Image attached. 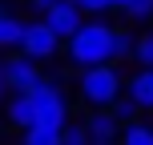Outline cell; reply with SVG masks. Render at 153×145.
Instances as JSON below:
<instances>
[{"label":"cell","mask_w":153,"mask_h":145,"mask_svg":"<svg viewBox=\"0 0 153 145\" xmlns=\"http://www.w3.org/2000/svg\"><path fill=\"white\" fill-rule=\"evenodd\" d=\"M0 16H4V0H0Z\"/></svg>","instance_id":"cell-23"},{"label":"cell","mask_w":153,"mask_h":145,"mask_svg":"<svg viewBox=\"0 0 153 145\" xmlns=\"http://www.w3.org/2000/svg\"><path fill=\"white\" fill-rule=\"evenodd\" d=\"M20 145H61V129H53V125H28Z\"/></svg>","instance_id":"cell-11"},{"label":"cell","mask_w":153,"mask_h":145,"mask_svg":"<svg viewBox=\"0 0 153 145\" xmlns=\"http://www.w3.org/2000/svg\"><path fill=\"white\" fill-rule=\"evenodd\" d=\"M109 4H113V8H121V4H125V0H109Z\"/></svg>","instance_id":"cell-21"},{"label":"cell","mask_w":153,"mask_h":145,"mask_svg":"<svg viewBox=\"0 0 153 145\" xmlns=\"http://www.w3.org/2000/svg\"><path fill=\"white\" fill-rule=\"evenodd\" d=\"M73 4L81 8L85 16H101V12H109V8H113L109 0H73Z\"/></svg>","instance_id":"cell-17"},{"label":"cell","mask_w":153,"mask_h":145,"mask_svg":"<svg viewBox=\"0 0 153 145\" xmlns=\"http://www.w3.org/2000/svg\"><path fill=\"white\" fill-rule=\"evenodd\" d=\"M145 73H149V85H153V69H145Z\"/></svg>","instance_id":"cell-22"},{"label":"cell","mask_w":153,"mask_h":145,"mask_svg":"<svg viewBox=\"0 0 153 145\" xmlns=\"http://www.w3.org/2000/svg\"><path fill=\"white\" fill-rule=\"evenodd\" d=\"M4 73H8V93L12 89H32V85H40V61H32V57H24L20 48H16V57H8L4 61Z\"/></svg>","instance_id":"cell-4"},{"label":"cell","mask_w":153,"mask_h":145,"mask_svg":"<svg viewBox=\"0 0 153 145\" xmlns=\"http://www.w3.org/2000/svg\"><path fill=\"white\" fill-rule=\"evenodd\" d=\"M89 145H117V137H89Z\"/></svg>","instance_id":"cell-20"},{"label":"cell","mask_w":153,"mask_h":145,"mask_svg":"<svg viewBox=\"0 0 153 145\" xmlns=\"http://www.w3.org/2000/svg\"><path fill=\"white\" fill-rule=\"evenodd\" d=\"M53 4H56V0H28V8H32V12H48Z\"/></svg>","instance_id":"cell-18"},{"label":"cell","mask_w":153,"mask_h":145,"mask_svg":"<svg viewBox=\"0 0 153 145\" xmlns=\"http://www.w3.org/2000/svg\"><path fill=\"white\" fill-rule=\"evenodd\" d=\"M85 129H89V137H117V133H121V121H117L109 109H89Z\"/></svg>","instance_id":"cell-7"},{"label":"cell","mask_w":153,"mask_h":145,"mask_svg":"<svg viewBox=\"0 0 153 145\" xmlns=\"http://www.w3.org/2000/svg\"><path fill=\"white\" fill-rule=\"evenodd\" d=\"M20 32H24V20H16V16H0V53H16L20 48Z\"/></svg>","instance_id":"cell-10"},{"label":"cell","mask_w":153,"mask_h":145,"mask_svg":"<svg viewBox=\"0 0 153 145\" xmlns=\"http://www.w3.org/2000/svg\"><path fill=\"white\" fill-rule=\"evenodd\" d=\"M61 145H89V129H85V121H65V125H61Z\"/></svg>","instance_id":"cell-15"},{"label":"cell","mask_w":153,"mask_h":145,"mask_svg":"<svg viewBox=\"0 0 153 145\" xmlns=\"http://www.w3.org/2000/svg\"><path fill=\"white\" fill-rule=\"evenodd\" d=\"M109 113H113L121 125H129V121H137V117H141V105L129 97V93H121V97H117L113 105H109Z\"/></svg>","instance_id":"cell-12"},{"label":"cell","mask_w":153,"mask_h":145,"mask_svg":"<svg viewBox=\"0 0 153 145\" xmlns=\"http://www.w3.org/2000/svg\"><path fill=\"white\" fill-rule=\"evenodd\" d=\"M4 117H8L12 129H28V125L36 121V101H32V93L28 89H12V97H8V105H4Z\"/></svg>","instance_id":"cell-6"},{"label":"cell","mask_w":153,"mask_h":145,"mask_svg":"<svg viewBox=\"0 0 153 145\" xmlns=\"http://www.w3.org/2000/svg\"><path fill=\"white\" fill-rule=\"evenodd\" d=\"M20 53L32 57V61H48V57L61 53V36L48 28L45 16H40V20H32V24H24V32H20Z\"/></svg>","instance_id":"cell-3"},{"label":"cell","mask_w":153,"mask_h":145,"mask_svg":"<svg viewBox=\"0 0 153 145\" xmlns=\"http://www.w3.org/2000/svg\"><path fill=\"white\" fill-rule=\"evenodd\" d=\"M8 93V73H4V57H0V97Z\"/></svg>","instance_id":"cell-19"},{"label":"cell","mask_w":153,"mask_h":145,"mask_svg":"<svg viewBox=\"0 0 153 145\" xmlns=\"http://www.w3.org/2000/svg\"><path fill=\"white\" fill-rule=\"evenodd\" d=\"M125 93L141 105V113H153V85H149V73H145V69L133 73L129 81H125Z\"/></svg>","instance_id":"cell-8"},{"label":"cell","mask_w":153,"mask_h":145,"mask_svg":"<svg viewBox=\"0 0 153 145\" xmlns=\"http://www.w3.org/2000/svg\"><path fill=\"white\" fill-rule=\"evenodd\" d=\"M121 12L129 16V24H141V20H153V0H125Z\"/></svg>","instance_id":"cell-14"},{"label":"cell","mask_w":153,"mask_h":145,"mask_svg":"<svg viewBox=\"0 0 153 145\" xmlns=\"http://www.w3.org/2000/svg\"><path fill=\"white\" fill-rule=\"evenodd\" d=\"M117 61H133V36L125 28H113V65Z\"/></svg>","instance_id":"cell-16"},{"label":"cell","mask_w":153,"mask_h":145,"mask_svg":"<svg viewBox=\"0 0 153 145\" xmlns=\"http://www.w3.org/2000/svg\"><path fill=\"white\" fill-rule=\"evenodd\" d=\"M133 61H137L141 69H153V28L137 32V40H133Z\"/></svg>","instance_id":"cell-13"},{"label":"cell","mask_w":153,"mask_h":145,"mask_svg":"<svg viewBox=\"0 0 153 145\" xmlns=\"http://www.w3.org/2000/svg\"><path fill=\"white\" fill-rule=\"evenodd\" d=\"M40 16L48 20V28H53V32H56L61 40H69L73 32L81 28V20H85V12H81V8L73 4V0H56V4L48 8V12H40Z\"/></svg>","instance_id":"cell-5"},{"label":"cell","mask_w":153,"mask_h":145,"mask_svg":"<svg viewBox=\"0 0 153 145\" xmlns=\"http://www.w3.org/2000/svg\"><path fill=\"white\" fill-rule=\"evenodd\" d=\"M76 93H81V101H85L89 109H109V105L125 93V81H121V73L113 69V61H101V65L81 69Z\"/></svg>","instance_id":"cell-2"},{"label":"cell","mask_w":153,"mask_h":145,"mask_svg":"<svg viewBox=\"0 0 153 145\" xmlns=\"http://www.w3.org/2000/svg\"><path fill=\"white\" fill-rule=\"evenodd\" d=\"M117 145H153V125L149 121H129L121 125V133H117Z\"/></svg>","instance_id":"cell-9"},{"label":"cell","mask_w":153,"mask_h":145,"mask_svg":"<svg viewBox=\"0 0 153 145\" xmlns=\"http://www.w3.org/2000/svg\"><path fill=\"white\" fill-rule=\"evenodd\" d=\"M69 61L89 69V65L113 61V24L105 20H81V28L69 36Z\"/></svg>","instance_id":"cell-1"}]
</instances>
